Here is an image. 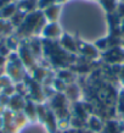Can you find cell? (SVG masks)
<instances>
[{
	"label": "cell",
	"mask_w": 124,
	"mask_h": 133,
	"mask_svg": "<svg viewBox=\"0 0 124 133\" xmlns=\"http://www.w3.org/2000/svg\"><path fill=\"white\" fill-rule=\"evenodd\" d=\"M5 111H6V106L0 104V117H3V115L5 114Z\"/></svg>",
	"instance_id": "277c9868"
},
{
	"label": "cell",
	"mask_w": 124,
	"mask_h": 133,
	"mask_svg": "<svg viewBox=\"0 0 124 133\" xmlns=\"http://www.w3.org/2000/svg\"><path fill=\"white\" fill-rule=\"evenodd\" d=\"M24 105H26V101L23 100L22 95H20V94H13L12 97H10V100H9V104H8V109L11 110L12 112H21V110L24 109Z\"/></svg>",
	"instance_id": "6da1fadb"
},
{
	"label": "cell",
	"mask_w": 124,
	"mask_h": 133,
	"mask_svg": "<svg viewBox=\"0 0 124 133\" xmlns=\"http://www.w3.org/2000/svg\"><path fill=\"white\" fill-rule=\"evenodd\" d=\"M16 11L15 9V5L12 4H8L6 6H4L3 9H0V18H9V17L13 16V14Z\"/></svg>",
	"instance_id": "3957f363"
},
{
	"label": "cell",
	"mask_w": 124,
	"mask_h": 133,
	"mask_svg": "<svg viewBox=\"0 0 124 133\" xmlns=\"http://www.w3.org/2000/svg\"><path fill=\"white\" fill-rule=\"evenodd\" d=\"M88 127H89V129H90L91 132H94V133L101 132V131H102V128H104V126H102V122H101V120L99 118V117H96V116L89 117Z\"/></svg>",
	"instance_id": "7a4b0ae2"
},
{
	"label": "cell",
	"mask_w": 124,
	"mask_h": 133,
	"mask_svg": "<svg viewBox=\"0 0 124 133\" xmlns=\"http://www.w3.org/2000/svg\"><path fill=\"white\" fill-rule=\"evenodd\" d=\"M0 133H4V131H0Z\"/></svg>",
	"instance_id": "8992f818"
},
{
	"label": "cell",
	"mask_w": 124,
	"mask_h": 133,
	"mask_svg": "<svg viewBox=\"0 0 124 133\" xmlns=\"http://www.w3.org/2000/svg\"><path fill=\"white\" fill-rule=\"evenodd\" d=\"M5 127V122H4V118L3 117H0V131H3Z\"/></svg>",
	"instance_id": "5b68a950"
}]
</instances>
